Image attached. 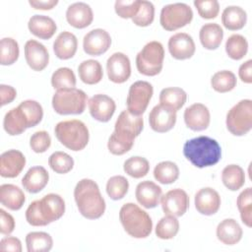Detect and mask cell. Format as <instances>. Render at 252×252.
Listing matches in <instances>:
<instances>
[{
	"instance_id": "48",
	"label": "cell",
	"mask_w": 252,
	"mask_h": 252,
	"mask_svg": "<svg viewBox=\"0 0 252 252\" xmlns=\"http://www.w3.org/2000/svg\"><path fill=\"white\" fill-rule=\"evenodd\" d=\"M134 145V141L126 140L118 135H116L114 132L111 134V136L108 139L107 148L108 151L115 156H121L126 154L131 150V148Z\"/></svg>"
},
{
	"instance_id": "46",
	"label": "cell",
	"mask_w": 252,
	"mask_h": 252,
	"mask_svg": "<svg viewBox=\"0 0 252 252\" xmlns=\"http://www.w3.org/2000/svg\"><path fill=\"white\" fill-rule=\"evenodd\" d=\"M129 182L122 175H114L110 177L106 183V193L112 200L122 199L128 192Z\"/></svg>"
},
{
	"instance_id": "21",
	"label": "cell",
	"mask_w": 252,
	"mask_h": 252,
	"mask_svg": "<svg viewBox=\"0 0 252 252\" xmlns=\"http://www.w3.org/2000/svg\"><path fill=\"white\" fill-rule=\"evenodd\" d=\"M135 196L138 203L144 208L153 209L156 208L160 202L162 190L155 182L145 180L137 185Z\"/></svg>"
},
{
	"instance_id": "11",
	"label": "cell",
	"mask_w": 252,
	"mask_h": 252,
	"mask_svg": "<svg viewBox=\"0 0 252 252\" xmlns=\"http://www.w3.org/2000/svg\"><path fill=\"white\" fill-rule=\"evenodd\" d=\"M144 127L142 115H134L129 110H123L114 125V133L126 140L134 141Z\"/></svg>"
},
{
	"instance_id": "19",
	"label": "cell",
	"mask_w": 252,
	"mask_h": 252,
	"mask_svg": "<svg viewBox=\"0 0 252 252\" xmlns=\"http://www.w3.org/2000/svg\"><path fill=\"white\" fill-rule=\"evenodd\" d=\"M25 58L33 71H42L49 62V54L46 47L34 39H30L26 42Z\"/></svg>"
},
{
	"instance_id": "27",
	"label": "cell",
	"mask_w": 252,
	"mask_h": 252,
	"mask_svg": "<svg viewBox=\"0 0 252 252\" xmlns=\"http://www.w3.org/2000/svg\"><path fill=\"white\" fill-rule=\"evenodd\" d=\"M78 48V39L70 32H60L53 42V51L55 55L62 60L72 58Z\"/></svg>"
},
{
	"instance_id": "15",
	"label": "cell",
	"mask_w": 252,
	"mask_h": 252,
	"mask_svg": "<svg viewBox=\"0 0 252 252\" xmlns=\"http://www.w3.org/2000/svg\"><path fill=\"white\" fill-rule=\"evenodd\" d=\"M151 128L158 133H164L173 128L176 122V111L171 108L158 104L153 107L149 114Z\"/></svg>"
},
{
	"instance_id": "29",
	"label": "cell",
	"mask_w": 252,
	"mask_h": 252,
	"mask_svg": "<svg viewBox=\"0 0 252 252\" xmlns=\"http://www.w3.org/2000/svg\"><path fill=\"white\" fill-rule=\"evenodd\" d=\"M3 126L4 130L11 136L20 135L29 128L27 118L19 106L10 109L5 114Z\"/></svg>"
},
{
	"instance_id": "42",
	"label": "cell",
	"mask_w": 252,
	"mask_h": 252,
	"mask_svg": "<svg viewBox=\"0 0 252 252\" xmlns=\"http://www.w3.org/2000/svg\"><path fill=\"white\" fill-rule=\"evenodd\" d=\"M24 112L29 128L36 126L43 117V109L39 102L33 99H27L18 105Z\"/></svg>"
},
{
	"instance_id": "10",
	"label": "cell",
	"mask_w": 252,
	"mask_h": 252,
	"mask_svg": "<svg viewBox=\"0 0 252 252\" xmlns=\"http://www.w3.org/2000/svg\"><path fill=\"white\" fill-rule=\"evenodd\" d=\"M153 86L147 81H137L130 86L126 104L127 110L134 115H142L153 96Z\"/></svg>"
},
{
	"instance_id": "53",
	"label": "cell",
	"mask_w": 252,
	"mask_h": 252,
	"mask_svg": "<svg viewBox=\"0 0 252 252\" xmlns=\"http://www.w3.org/2000/svg\"><path fill=\"white\" fill-rule=\"evenodd\" d=\"M0 251L2 252H21L22 243L21 240L14 236H7L0 241Z\"/></svg>"
},
{
	"instance_id": "5",
	"label": "cell",
	"mask_w": 252,
	"mask_h": 252,
	"mask_svg": "<svg viewBox=\"0 0 252 252\" xmlns=\"http://www.w3.org/2000/svg\"><path fill=\"white\" fill-rule=\"evenodd\" d=\"M54 133L57 140L71 151L84 150L90 139L89 129L86 124L78 119L65 120L56 124Z\"/></svg>"
},
{
	"instance_id": "13",
	"label": "cell",
	"mask_w": 252,
	"mask_h": 252,
	"mask_svg": "<svg viewBox=\"0 0 252 252\" xmlns=\"http://www.w3.org/2000/svg\"><path fill=\"white\" fill-rule=\"evenodd\" d=\"M108 79L115 84L126 82L131 75V64L129 57L122 52H115L109 56L106 62Z\"/></svg>"
},
{
	"instance_id": "28",
	"label": "cell",
	"mask_w": 252,
	"mask_h": 252,
	"mask_svg": "<svg viewBox=\"0 0 252 252\" xmlns=\"http://www.w3.org/2000/svg\"><path fill=\"white\" fill-rule=\"evenodd\" d=\"M26 201L23 190L14 184H2L0 186V202L12 211L20 210Z\"/></svg>"
},
{
	"instance_id": "40",
	"label": "cell",
	"mask_w": 252,
	"mask_h": 252,
	"mask_svg": "<svg viewBox=\"0 0 252 252\" xmlns=\"http://www.w3.org/2000/svg\"><path fill=\"white\" fill-rule=\"evenodd\" d=\"M51 85L56 91L75 88L76 76L73 70L68 67L58 68L51 76Z\"/></svg>"
},
{
	"instance_id": "22",
	"label": "cell",
	"mask_w": 252,
	"mask_h": 252,
	"mask_svg": "<svg viewBox=\"0 0 252 252\" xmlns=\"http://www.w3.org/2000/svg\"><path fill=\"white\" fill-rule=\"evenodd\" d=\"M195 207L200 214L212 216L216 214L220 207V197L219 193L211 187L202 188L195 195Z\"/></svg>"
},
{
	"instance_id": "55",
	"label": "cell",
	"mask_w": 252,
	"mask_h": 252,
	"mask_svg": "<svg viewBox=\"0 0 252 252\" xmlns=\"http://www.w3.org/2000/svg\"><path fill=\"white\" fill-rule=\"evenodd\" d=\"M252 60L249 59L242 63L238 70V76L240 80L246 84L252 83Z\"/></svg>"
},
{
	"instance_id": "23",
	"label": "cell",
	"mask_w": 252,
	"mask_h": 252,
	"mask_svg": "<svg viewBox=\"0 0 252 252\" xmlns=\"http://www.w3.org/2000/svg\"><path fill=\"white\" fill-rule=\"evenodd\" d=\"M67 22L76 29H84L90 26L94 20L91 6L85 2H75L66 10Z\"/></svg>"
},
{
	"instance_id": "17",
	"label": "cell",
	"mask_w": 252,
	"mask_h": 252,
	"mask_svg": "<svg viewBox=\"0 0 252 252\" xmlns=\"http://www.w3.org/2000/svg\"><path fill=\"white\" fill-rule=\"evenodd\" d=\"M168 50L171 56L177 60L191 58L195 53V42L186 32H177L168 39Z\"/></svg>"
},
{
	"instance_id": "30",
	"label": "cell",
	"mask_w": 252,
	"mask_h": 252,
	"mask_svg": "<svg viewBox=\"0 0 252 252\" xmlns=\"http://www.w3.org/2000/svg\"><path fill=\"white\" fill-rule=\"evenodd\" d=\"M199 37L203 47L209 50H214L220 45L223 37V31L219 24L208 23L202 26Z\"/></svg>"
},
{
	"instance_id": "1",
	"label": "cell",
	"mask_w": 252,
	"mask_h": 252,
	"mask_svg": "<svg viewBox=\"0 0 252 252\" xmlns=\"http://www.w3.org/2000/svg\"><path fill=\"white\" fill-rule=\"evenodd\" d=\"M74 198L79 212L86 219L96 220L104 214L105 201L94 180H80L74 189Z\"/></svg>"
},
{
	"instance_id": "7",
	"label": "cell",
	"mask_w": 252,
	"mask_h": 252,
	"mask_svg": "<svg viewBox=\"0 0 252 252\" xmlns=\"http://www.w3.org/2000/svg\"><path fill=\"white\" fill-rule=\"evenodd\" d=\"M164 49L159 41L148 42L136 56L139 73L145 76H156L160 73L163 65Z\"/></svg>"
},
{
	"instance_id": "32",
	"label": "cell",
	"mask_w": 252,
	"mask_h": 252,
	"mask_svg": "<svg viewBox=\"0 0 252 252\" xmlns=\"http://www.w3.org/2000/svg\"><path fill=\"white\" fill-rule=\"evenodd\" d=\"M78 73L81 81L87 85L97 84L103 77V71L100 63L94 59L83 61L78 67Z\"/></svg>"
},
{
	"instance_id": "50",
	"label": "cell",
	"mask_w": 252,
	"mask_h": 252,
	"mask_svg": "<svg viewBox=\"0 0 252 252\" xmlns=\"http://www.w3.org/2000/svg\"><path fill=\"white\" fill-rule=\"evenodd\" d=\"M51 145V138L46 131H36L30 139V146L34 153L41 154L47 151Z\"/></svg>"
},
{
	"instance_id": "12",
	"label": "cell",
	"mask_w": 252,
	"mask_h": 252,
	"mask_svg": "<svg viewBox=\"0 0 252 252\" xmlns=\"http://www.w3.org/2000/svg\"><path fill=\"white\" fill-rule=\"evenodd\" d=\"M160 204L164 215L177 218L186 213L189 207V197L183 189L175 188L161 196Z\"/></svg>"
},
{
	"instance_id": "54",
	"label": "cell",
	"mask_w": 252,
	"mask_h": 252,
	"mask_svg": "<svg viewBox=\"0 0 252 252\" xmlns=\"http://www.w3.org/2000/svg\"><path fill=\"white\" fill-rule=\"evenodd\" d=\"M0 94H1V105L3 106L5 104L12 102L16 98L17 92L13 87L2 84L0 86Z\"/></svg>"
},
{
	"instance_id": "8",
	"label": "cell",
	"mask_w": 252,
	"mask_h": 252,
	"mask_svg": "<svg viewBox=\"0 0 252 252\" xmlns=\"http://www.w3.org/2000/svg\"><path fill=\"white\" fill-rule=\"evenodd\" d=\"M227 130L234 136H243L252 128V100L242 99L226 114Z\"/></svg>"
},
{
	"instance_id": "36",
	"label": "cell",
	"mask_w": 252,
	"mask_h": 252,
	"mask_svg": "<svg viewBox=\"0 0 252 252\" xmlns=\"http://www.w3.org/2000/svg\"><path fill=\"white\" fill-rule=\"evenodd\" d=\"M154 177L161 184H171L179 177V168L173 161H161L155 166Z\"/></svg>"
},
{
	"instance_id": "35",
	"label": "cell",
	"mask_w": 252,
	"mask_h": 252,
	"mask_svg": "<svg viewBox=\"0 0 252 252\" xmlns=\"http://www.w3.org/2000/svg\"><path fill=\"white\" fill-rule=\"evenodd\" d=\"M28 252H48L53 246L50 234L43 231H32L26 236Z\"/></svg>"
},
{
	"instance_id": "2",
	"label": "cell",
	"mask_w": 252,
	"mask_h": 252,
	"mask_svg": "<svg viewBox=\"0 0 252 252\" xmlns=\"http://www.w3.org/2000/svg\"><path fill=\"white\" fill-rule=\"evenodd\" d=\"M65 213L63 198L54 193L31 203L26 211L27 221L33 226H44L59 220Z\"/></svg>"
},
{
	"instance_id": "26",
	"label": "cell",
	"mask_w": 252,
	"mask_h": 252,
	"mask_svg": "<svg viewBox=\"0 0 252 252\" xmlns=\"http://www.w3.org/2000/svg\"><path fill=\"white\" fill-rule=\"evenodd\" d=\"M217 237L225 245H234L242 238V228L233 219H225L217 226Z\"/></svg>"
},
{
	"instance_id": "47",
	"label": "cell",
	"mask_w": 252,
	"mask_h": 252,
	"mask_svg": "<svg viewBox=\"0 0 252 252\" xmlns=\"http://www.w3.org/2000/svg\"><path fill=\"white\" fill-rule=\"evenodd\" d=\"M155 18V6L152 2L147 0H141L139 11L132 18L133 23L139 27L150 26Z\"/></svg>"
},
{
	"instance_id": "43",
	"label": "cell",
	"mask_w": 252,
	"mask_h": 252,
	"mask_svg": "<svg viewBox=\"0 0 252 252\" xmlns=\"http://www.w3.org/2000/svg\"><path fill=\"white\" fill-rule=\"evenodd\" d=\"M123 169L133 178H142L148 174L150 163L148 159L143 157H131L125 160Z\"/></svg>"
},
{
	"instance_id": "44",
	"label": "cell",
	"mask_w": 252,
	"mask_h": 252,
	"mask_svg": "<svg viewBox=\"0 0 252 252\" xmlns=\"http://www.w3.org/2000/svg\"><path fill=\"white\" fill-rule=\"evenodd\" d=\"M179 230V221L176 217L165 215L156 226V235L160 239H171Z\"/></svg>"
},
{
	"instance_id": "52",
	"label": "cell",
	"mask_w": 252,
	"mask_h": 252,
	"mask_svg": "<svg viewBox=\"0 0 252 252\" xmlns=\"http://www.w3.org/2000/svg\"><path fill=\"white\" fill-rule=\"evenodd\" d=\"M15 229V220L14 218L4 211L0 210V232L4 235H9Z\"/></svg>"
},
{
	"instance_id": "25",
	"label": "cell",
	"mask_w": 252,
	"mask_h": 252,
	"mask_svg": "<svg viewBox=\"0 0 252 252\" xmlns=\"http://www.w3.org/2000/svg\"><path fill=\"white\" fill-rule=\"evenodd\" d=\"M28 28L33 35L41 39L51 38L57 30V26L53 19L44 15L32 16L29 20Z\"/></svg>"
},
{
	"instance_id": "37",
	"label": "cell",
	"mask_w": 252,
	"mask_h": 252,
	"mask_svg": "<svg viewBox=\"0 0 252 252\" xmlns=\"http://www.w3.org/2000/svg\"><path fill=\"white\" fill-rule=\"evenodd\" d=\"M225 51L228 57L233 60L242 59L248 51L247 39L238 33L231 34L225 42Z\"/></svg>"
},
{
	"instance_id": "4",
	"label": "cell",
	"mask_w": 252,
	"mask_h": 252,
	"mask_svg": "<svg viewBox=\"0 0 252 252\" xmlns=\"http://www.w3.org/2000/svg\"><path fill=\"white\" fill-rule=\"evenodd\" d=\"M119 220L124 230L134 238H146L152 232L151 217L134 203H126L121 207Z\"/></svg>"
},
{
	"instance_id": "24",
	"label": "cell",
	"mask_w": 252,
	"mask_h": 252,
	"mask_svg": "<svg viewBox=\"0 0 252 252\" xmlns=\"http://www.w3.org/2000/svg\"><path fill=\"white\" fill-rule=\"evenodd\" d=\"M49 174L43 166H32L22 179V184L24 189L29 193H38L40 192L48 183Z\"/></svg>"
},
{
	"instance_id": "41",
	"label": "cell",
	"mask_w": 252,
	"mask_h": 252,
	"mask_svg": "<svg viewBox=\"0 0 252 252\" xmlns=\"http://www.w3.org/2000/svg\"><path fill=\"white\" fill-rule=\"evenodd\" d=\"M237 208L240 213L242 222L251 227L252 225V189L248 187L244 189L237 197Z\"/></svg>"
},
{
	"instance_id": "49",
	"label": "cell",
	"mask_w": 252,
	"mask_h": 252,
	"mask_svg": "<svg viewBox=\"0 0 252 252\" xmlns=\"http://www.w3.org/2000/svg\"><path fill=\"white\" fill-rule=\"evenodd\" d=\"M194 6L204 19H214L220 12V4L217 0H195Z\"/></svg>"
},
{
	"instance_id": "20",
	"label": "cell",
	"mask_w": 252,
	"mask_h": 252,
	"mask_svg": "<svg viewBox=\"0 0 252 252\" xmlns=\"http://www.w3.org/2000/svg\"><path fill=\"white\" fill-rule=\"evenodd\" d=\"M211 115L203 103H193L184 111V122L193 131H203L210 125Z\"/></svg>"
},
{
	"instance_id": "18",
	"label": "cell",
	"mask_w": 252,
	"mask_h": 252,
	"mask_svg": "<svg viewBox=\"0 0 252 252\" xmlns=\"http://www.w3.org/2000/svg\"><path fill=\"white\" fill-rule=\"evenodd\" d=\"M26 165V158L18 150H8L0 156V175L5 178L18 176Z\"/></svg>"
},
{
	"instance_id": "16",
	"label": "cell",
	"mask_w": 252,
	"mask_h": 252,
	"mask_svg": "<svg viewBox=\"0 0 252 252\" xmlns=\"http://www.w3.org/2000/svg\"><path fill=\"white\" fill-rule=\"evenodd\" d=\"M88 103L92 117L99 122L109 121L116 109L115 101L110 96L102 94L93 95Z\"/></svg>"
},
{
	"instance_id": "3",
	"label": "cell",
	"mask_w": 252,
	"mask_h": 252,
	"mask_svg": "<svg viewBox=\"0 0 252 252\" xmlns=\"http://www.w3.org/2000/svg\"><path fill=\"white\" fill-rule=\"evenodd\" d=\"M183 155L193 165L203 168L219 162L221 157V149L215 139L208 136H199L185 142Z\"/></svg>"
},
{
	"instance_id": "39",
	"label": "cell",
	"mask_w": 252,
	"mask_h": 252,
	"mask_svg": "<svg viewBox=\"0 0 252 252\" xmlns=\"http://www.w3.org/2000/svg\"><path fill=\"white\" fill-rule=\"evenodd\" d=\"M20 54L19 44L12 37H3L0 41V63L1 65H12Z\"/></svg>"
},
{
	"instance_id": "9",
	"label": "cell",
	"mask_w": 252,
	"mask_h": 252,
	"mask_svg": "<svg viewBox=\"0 0 252 252\" xmlns=\"http://www.w3.org/2000/svg\"><path fill=\"white\" fill-rule=\"evenodd\" d=\"M193 19V11L186 3H172L162 7L159 23L166 31H175L188 25Z\"/></svg>"
},
{
	"instance_id": "14",
	"label": "cell",
	"mask_w": 252,
	"mask_h": 252,
	"mask_svg": "<svg viewBox=\"0 0 252 252\" xmlns=\"http://www.w3.org/2000/svg\"><path fill=\"white\" fill-rule=\"evenodd\" d=\"M111 44L109 33L103 29H94L85 34L83 39L84 51L91 56H98L108 50Z\"/></svg>"
},
{
	"instance_id": "38",
	"label": "cell",
	"mask_w": 252,
	"mask_h": 252,
	"mask_svg": "<svg viewBox=\"0 0 252 252\" xmlns=\"http://www.w3.org/2000/svg\"><path fill=\"white\" fill-rule=\"evenodd\" d=\"M235 75L228 70H222L215 73L211 79L212 88L218 93H227L236 86Z\"/></svg>"
},
{
	"instance_id": "6",
	"label": "cell",
	"mask_w": 252,
	"mask_h": 252,
	"mask_svg": "<svg viewBox=\"0 0 252 252\" xmlns=\"http://www.w3.org/2000/svg\"><path fill=\"white\" fill-rule=\"evenodd\" d=\"M88 96L82 90L72 88L58 90L52 96V107L61 115L81 114L87 105Z\"/></svg>"
},
{
	"instance_id": "45",
	"label": "cell",
	"mask_w": 252,
	"mask_h": 252,
	"mask_svg": "<svg viewBox=\"0 0 252 252\" xmlns=\"http://www.w3.org/2000/svg\"><path fill=\"white\" fill-rule=\"evenodd\" d=\"M50 168L59 174H65L72 170L74 166L73 158L64 152H54L48 158Z\"/></svg>"
},
{
	"instance_id": "34",
	"label": "cell",
	"mask_w": 252,
	"mask_h": 252,
	"mask_svg": "<svg viewBox=\"0 0 252 252\" xmlns=\"http://www.w3.org/2000/svg\"><path fill=\"white\" fill-rule=\"evenodd\" d=\"M221 181L228 190L237 191L245 183V172L237 164H228L222 169Z\"/></svg>"
},
{
	"instance_id": "51",
	"label": "cell",
	"mask_w": 252,
	"mask_h": 252,
	"mask_svg": "<svg viewBox=\"0 0 252 252\" xmlns=\"http://www.w3.org/2000/svg\"><path fill=\"white\" fill-rule=\"evenodd\" d=\"M141 0H133V1H121L117 0L114 4V9L116 14L123 18L129 19L133 18L137 12L139 11Z\"/></svg>"
},
{
	"instance_id": "56",
	"label": "cell",
	"mask_w": 252,
	"mask_h": 252,
	"mask_svg": "<svg viewBox=\"0 0 252 252\" xmlns=\"http://www.w3.org/2000/svg\"><path fill=\"white\" fill-rule=\"evenodd\" d=\"M29 4L37 10H50L58 4L57 0H30Z\"/></svg>"
},
{
	"instance_id": "33",
	"label": "cell",
	"mask_w": 252,
	"mask_h": 252,
	"mask_svg": "<svg viewBox=\"0 0 252 252\" xmlns=\"http://www.w3.org/2000/svg\"><path fill=\"white\" fill-rule=\"evenodd\" d=\"M187 99V94L184 90L177 87L162 89L159 94V103L171 108L174 111L179 110Z\"/></svg>"
},
{
	"instance_id": "31",
	"label": "cell",
	"mask_w": 252,
	"mask_h": 252,
	"mask_svg": "<svg viewBox=\"0 0 252 252\" xmlns=\"http://www.w3.org/2000/svg\"><path fill=\"white\" fill-rule=\"evenodd\" d=\"M247 21L245 10L239 6H227L221 13V23L223 27L230 31L242 29Z\"/></svg>"
}]
</instances>
